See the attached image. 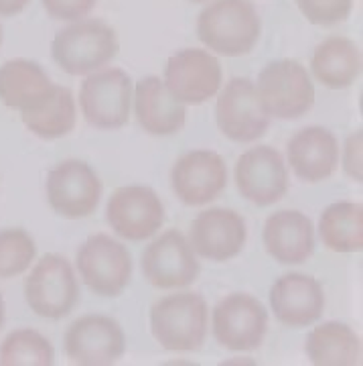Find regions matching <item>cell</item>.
Masks as SVG:
<instances>
[{"label": "cell", "mask_w": 363, "mask_h": 366, "mask_svg": "<svg viewBox=\"0 0 363 366\" xmlns=\"http://www.w3.org/2000/svg\"><path fill=\"white\" fill-rule=\"evenodd\" d=\"M197 37L213 55L242 57L262 37V16L252 0H209L197 16Z\"/></svg>", "instance_id": "cell-1"}, {"label": "cell", "mask_w": 363, "mask_h": 366, "mask_svg": "<svg viewBox=\"0 0 363 366\" xmlns=\"http://www.w3.org/2000/svg\"><path fill=\"white\" fill-rule=\"evenodd\" d=\"M150 332L160 348L169 352H197L209 332V305L203 295L175 289L150 307Z\"/></svg>", "instance_id": "cell-2"}, {"label": "cell", "mask_w": 363, "mask_h": 366, "mask_svg": "<svg viewBox=\"0 0 363 366\" xmlns=\"http://www.w3.org/2000/svg\"><path fill=\"white\" fill-rule=\"evenodd\" d=\"M120 51L116 29L86 16L63 26L51 41V57L69 76H90L108 67Z\"/></svg>", "instance_id": "cell-3"}, {"label": "cell", "mask_w": 363, "mask_h": 366, "mask_svg": "<svg viewBox=\"0 0 363 366\" xmlns=\"http://www.w3.org/2000/svg\"><path fill=\"white\" fill-rule=\"evenodd\" d=\"M23 291L31 312L45 320L67 317L81 297L73 264L57 252H49L31 264Z\"/></svg>", "instance_id": "cell-4"}, {"label": "cell", "mask_w": 363, "mask_h": 366, "mask_svg": "<svg viewBox=\"0 0 363 366\" xmlns=\"http://www.w3.org/2000/svg\"><path fill=\"white\" fill-rule=\"evenodd\" d=\"M262 110L270 118L297 120L315 106V84L299 59H276L262 67L254 81Z\"/></svg>", "instance_id": "cell-5"}, {"label": "cell", "mask_w": 363, "mask_h": 366, "mask_svg": "<svg viewBox=\"0 0 363 366\" xmlns=\"http://www.w3.org/2000/svg\"><path fill=\"white\" fill-rule=\"evenodd\" d=\"M134 81L120 67L108 66L86 76L79 86V110L98 131H118L132 114Z\"/></svg>", "instance_id": "cell-6"}, {"label": "cell", "mask_w": 363, "mask_h": 366, "mask_svg": "<svg viewBox=\"0 0 363 366\" xmlns=\"http://www.w3.org/2000/svg\"><path fill=\"white\" fill-rule=\"evenodd\" d=\"M76 273L93 295L120 297L132 281V257L118 238L98 232L78 249Z\"/></svg>", "instance_id": "cell-7"}, {"label": "cell", "mask_w": 363, "mask_h": 366, "mask_svg": "<svg viewBox=\"0 0 363 366\" xmlns=\"http://www.w3.org/2000/svg\"><path fill=\"white\" fill-rule=\"evenodd\" d=\"M209 326L221 348L252 352L264 344L268 334V310L258 297L235 291L213 307Z\"/></svg>", "instance_id": "cell-8"}, {"label": "cell", "mask_w": 363, "mask_h": 366, "mask_svg": "<svg viewBox=\"0 0 363 366\" xmlns=\"http://www.w3.org/2000/svg\"><path fill=\"white\" fill-rule=\"evenodd\" d=\"M102 192V179L88 161L65 159L47 173V202L53 212L65 220L91 216L100 206Z\"/></svg>", "instance_id": "cell-9"}, {"label": "cell", "mask_w": 363, "mask_h": 366, "mask_svg": "<svg viewBox=\"0 0 363 366\" xmlns=\"http://www.w3.org/2000/svg\"><path fill=\"white\" fill-rule=\"evenodd\" d=\"M63 350L71 365H116L126 354V334L110 315H81L65 330Z\"/></svg>", "instance_id": "cell-10"}, {"label": "cell", "mask_w": 363, "mask_h": 366, "mask_svg": "<svg viewBox=\"0 0 363 366\" xmlns=\"http://www.w3.org/2000/svg\"><path fill=\"white\" fill-rule=\"evenodd\" d=\"M270 120L260 106L252 79L232 78L221 84L215 96V122L225 139L240 144L256 143L268 132Z\"/></svg>", "instance_id": "cell-11"}, {"label": "cell", "mask_w": 363, "mask_h": 366, "mask_svg": "<svg viewBox=\"0 0 363 366\" xmlns=\"http://www.w3.org/2000/svg\"><path fill=\"white\" fill-rule=\"evenodd\" d=\"M140 267L144 279L153 287L165 291L187 289L201 273L199 257L189 244V238L175 228L150 238V244L143 252Z\"/></svg>", "instance_id": "cell-12"}, {"label": "cell", "mask_w": 363, "mask_h": 366, "mask_svg": "<svg viewBox=\"0 0 363 366\" xmlns=\"http://www.w3.org/2000/svg\"><path fill=\"white\" fill-rule=\"evenodd\" d=\"M163 81L175 100L199 106L218 96L223 84L220 59L208 49L185 47L167 59Z\"/></svg>", "instance_id": "cell-13"}, {"label": "cell", "mask_w": 363, "mask_h": 366, "mask_svg": "<svg viewBox=\"0 0 363 366\" xmlns=\"http://www.w3.org/2000/svg\"><path fill=\"white\" fill-rule=\"evenodd\" d=\"M106 220L122 240L144 242L165 224V204L148 185H122L108 199Z\"/></svg>", "instance_id": "cell-14"}, {"label": "cell", "mask_w": 363, "mask_h": 366, "mask_svg": "<svg viewBox=\"0 0 363 366\" xmlns=\"http://www.w3.org/2000/svg\"><path fill=\"white\" fill-rule=\"evenodd\" d=\"M234 175L237 192L258 208L274 206L290 187L286 159L270 144H256L242 153L235 163Z\"/></svg>", "instance_id": "cell-15"}, {"label": "cell", "mask_w": 363, "mask_h": 366, "mask_svg": "<svg viewBox=\"0 0 363 366\" xmlns=\"http://www.w3.org/2000/svg\"><path fill=\"white\" fill-rule=\"evenodd\" d=\"M170 187L177 199L185 206H208L227 187V165L215 151H189L175 161L170 169Z\"/></svg>", "instance_id": "cell-16"}, {"label": "cell", "mask_w": 363, "mask_h": 366, "mask_svg": "<svg viewBox=\"0 0 363 366\" xmlns=\"http://www.w3.org/2000/svg\"><path fill=\"white\" fill-rule=\"evenodd\" d=\"M187 238L199 259L227 262L246 247L247 226L244 216L235 209L208 208L195 216Z\"/></svg>", "instance_id": "cell-17"}, {"label": "cell", "mask_w": 363, "mask_h": 366, "mask_svg": "<svg viewBox=\"0 0 363 366\" xmlns=\"http://www.w3.org/2000/svg\"><path fill=\"white\" fill-rule=\"evenodd\" d=\"M323 285L307 273H286L270 287V310L286 327L302 330L315 326L324 314Z\"/></svg>", "instance_id": "cell-18"}, {"label": "cell", "mask_w": 363, "mask_h": 366, "mask_svg": "<svg viewBox=\"0 0 363 366\" xmlns=\"http://www.w3.org/2000/svg\"><path fill=\"white\" fill-rule=\"evenodd\" d=\"M337 137L329 129L312 124L297 131L286 144V165L305 183L331 179L339 167Z\"/></svg>", "instance_id": "cell-19"}, {"label": "cell", "mask_w": 363, "mask_h": 366, "mask_svg": "<svg viewBox=\"0 0 363 366\" xmlns=\"http://www.w3.org/2000/svg\"><path fill=\"white\" fill-rule=\"evenodd\" d=\"M266 252L280 264H302L315 252V226L299 209H278L268 216L262 228Z\"/></svg>", "instance_id": "cell-20"}, {"label": "cell", "mask_w": 363, "mask_h": 366, "mask_svg": "<svg viewBox=\"0 0 363 366\" xmlns=\"http://www.w3.org/2000/svg\"><path fill=\"white\" fill-rule=\"evenodd\" d=\"M132 112L140 129L153 137H173L187 122V106L175 100L163 78L146 76L136 81L132 94Z\"/></svg>", "instance_id": "cell-21"}, {"label": "cell", "mask_w": 363, "mask_h": 366, "mask_svg": "<svg viewBox=\"0 0 363 366\" xmlns=\"http://www.w3.org/2000/svg\"><path fill=\"white\" fill-rule=\"evenodd\" d=\"M55 90L57 84L33 59L16 57L0 66V102L21 114L47 104Z\"/></svg>", "instance_id": "cell-22"}, {"label": "cell", "mask_w": 363, "mask_h": 366, "mask_svg": "<svg viewBox=\"0 0 363 366\" xmlns=\"http://www.w3.org/2000/svg\"><path fill=\"white\" fill-rule=\"evenodd\" d=\"M311 78L329 90H345L362 76V49L349 37L331 35L311 55Z\"/></svg>", "instance_id": "cell-23"}, {"label": "cell", "mask_w": 363, "mask_h": 366, "mask_svg": "<svg viewBox=\"0 0 363 366\" xmlns=\"http://www.w3.org/2000/svg\"><path fill=\"white\" fill-rule=\"evenodd\" d=\"M305 352L317 366L362 365V338L347 324L324 322L309 332Z\"/></svg>", "instance_id": "cell-24"}, {"label": "cell", "mask_w": 363, "mask_h": 366, "mask_svg": "<svg viewBox=\"0 0 363 366\" xmlns=\"http://www.w3.org/2000/svg\"><path fill=\"white\" fill-rule=\"evenodd\" d=\"M319 236L333 252L349 254L363 249V206L359 202H335L319 218Z\"/></svg>", "instance_id": "cell-25"}, {"label": "cell", "mask_w": 363, "mask_h": 366, "mask_svg": "<svg viewBox=\"0 0 363 366\" xmlns=\"http://www.w3.org/2000/svg\"><path fill=\"white\" fill-rule=\"evenodd\" d=\"M26 131L43 141L63 139L76 129L78 122V98L65 86H57L55 96L45 106L33 112L21 114Z\"/></svg>", "instance_id": "cell-26"}, {"label": "cell", "mask_w": 363, "mask_h": 366, "mask_svg": "<svg viewBox=\"0 0 363 366\" xmlns=\"http://www.w3.org/2000/svg\"><path fill=\"white\" fill-rule=\"evenodd\" d=\"M53 362L51 340L33 327L13 330L0 342V366H49Z\"/></svg>", "instance_id": "cell-27"}, {"label": "cell", "mask_w": 363, "mask_h": 366, "mask_svg": "<svg viewBox=\"0 0 363 366\" xmlns=\"http://www.w3.org/2000/svg\"><path fill=\"white\" fill-rule=\"evenodd\" d=\"M37 261V242L21 226L0 230V279L25 274Z\"/></svg>", "instance_id": "cell-28"}, {"label": "cell", "mask_w": 363, "mask_h": 366, "mask_svg": "<svg viewBox=\"0 0 363 366\" xmlns=\"http://www.w3.org/2000/svg\"><path fill=\"white\" fill-rule=\"evenodd\" d=\"M300 14L317 26H335L347 21L353 0H297Z\"/></svg>", "instance_id": "cell-29"}, {"label": "cell", "mask_w": 363, "mask_h": 366, "mask_svg": "<svg viewBox=\"0 0 363 366\" xmlns=\"http://www.w3.org/2000/svg\"><path fill=\"white\" fill-rule=\"evenodd\" d=\"M339 163L343 167V173L351 182H363V132L362 129L353 131L347 137L343 149L339 151Z\"/></svg>", "instance_id": "cell-30"}, {"label": "cell", "mask_w": 363, "mask_h": 366, "mask_svg": "<svg viewBox=\"0 0 363 366\" xmlns=\"http://www.w3.org/2000/svg\"><path fill=\"white\" fill-rule=\"evenodd\" d=\"M45 13L49 14L55 21H63V23H73L81 21L96 9L98 0H41Z\"/></svg>", "instance_id": "cell-31"}, {"label": "cell", "mask_w": 363, "mask_h": 366, "mask_svg": "<svg viewBox=\"0 0 363 366\" xmlns=\"http://www.w3.org/2000/svg\"><path fill=\"white\" fill-rule=\"evenodd\" d=\"M31 0H0V16H16L25 11Z\"/></svg>", "instance_id": "cell-32"}, {"label": "cell", "mask_w": 363, "mask_h": 366, "mask_svg": "<svg viewBox=\"0 0 363 366\" xmlns=\"http://www.w3.org/2000/svg\"><path fill=\"white\" fill-rule=\"evenodd\" d=\"M221 365H256V360H252V358H230V360H223Z\"/></svg>", "instance_id": "cell-33"}, {"label": "cell", "mask_w": 363, "mask_h": 366, "mask_svg": "<svg viewBox=\"0 0 363 366\" xmlns=\"http://www.w3.org/2000/svg\"><path fill=\"white\" fill-rule=\"evenodd\" d=\"M4 320H6V303H4V297L0 293V330L4 326Z\"/></svg>", "instance_id": "cell-34"}, {"label": "cell", "mask_w": 363, "mask_h": 366, "mask_svg": "<svg viewBox=\"0 0 363 366\" xmlns=\"http://www.w3.org/2000/svg\"><path fill=\"white\" fill-rule=\"evenodd\" d=\"M2 37H4V35H2V25H0V45H2Z\"/></svg>", "instance_id": "cell-35"}, {"label": "cell", "mask_w": 363, "mask_h": 366, "mask_svg": "<svg viewBox=\"0 0 363 366\" xmlns=\"http://www.w3.org/2000/svg\"><path fill=\"white\" fill-rule=\"evenodd\" d=\"M189 2H209V0H189Z\"/></svg>", "instance_id": "cell-36"}]
</instances>
